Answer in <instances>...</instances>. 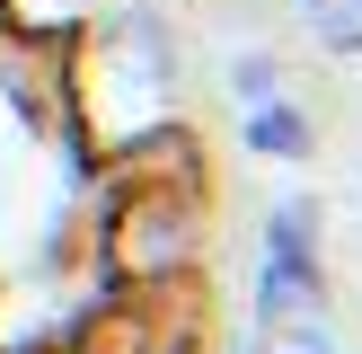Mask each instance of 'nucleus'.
<instances>
[{
    "label": "nucleus",
    "mask_w": 362,
    "mask_h": 354,
    "mask_svg": "<svg viewBox=\"0 0 362 354\" xmlns=\"http://www.w3.org/2000/svg\"><path fill=\"white\" fill-rule=\"evenodd\" d=\"M310 212H283L274 222V266H265V319H310L318 283H310Z\"/></svg>",
    "instance_id": "f257e3e1"
},
{
    "label": "nucleus",
    "mask_w": 362,
    "mask_h": 354,
    "mask_svg": "<svg viewBox=\"0 0 362 354\" xmlns=\"http://www.w3.org/2000/svg\"><path fill=\"white\" fill-rule=\"evenodd\" d=\"M115 45H124V62H133L141 71V80H168V27H159V18L151 9H133V18H124V35H115Z\"/></svg>",
    "instance_id": "f03ea898"
},
{
    "label": "nucleus",
    "mask_w": 362,
    "mask_h": 354,
    "mask_svg": "<svg viewBox=\"0 0 362 354\" xmlns=\"http://www.w3.org/2000/svg\"><path fill=\"white\" fill-rule=\"evenodd\" d=\"M310 27L327 53H362V0H310Z\"/></svg>",
    "instance_id": "7ed1b4c3"
},
{
    "label": "nucleus",
    "mask_w": 362,
    "mask_h": 354,
    "mask_svg": "<svg viewBox=\"0 0 362 354\" xmlns=\"http://www.w3.org/2000/svg\"><path fill=\"white\" fill-rule=\"evenodd\" d=\"M257 142H265V151H283V159H292V151H310V124H300L292 106H265V115H257Z\"/></svg>",
    "instance_id": "20e7f679"
},
{
    "label": "nucleus",
    "mask_w": 362,
    "mask_h": 354,
    "mask_svg": "<svg viewBox=\"0 0 362 354\" xmlns=\"http://www.w3.org/2000/svg\"><path fill=\"white\" fill-rule=\"evenodd\" d=\"M265 354H327V328H318V319H274Z\"/></svg>",
    "instance_id": "39448f33"
}]
</instances>
